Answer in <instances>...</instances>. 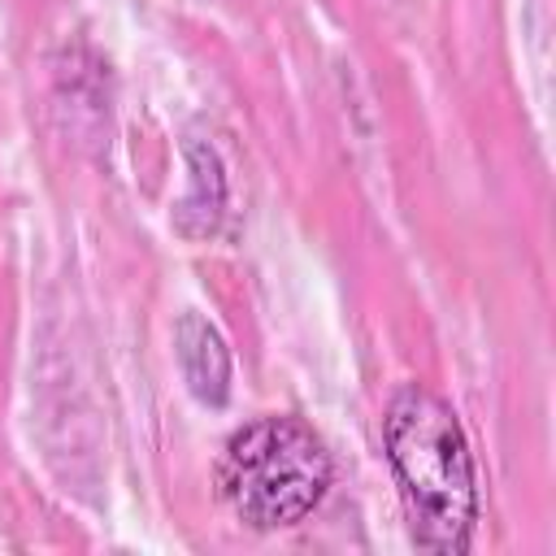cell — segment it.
<instances>
[{"mask_svg":"<svg viewBox=\"0 0 556 556\" xmlns=\"http://www.w3.org/2000/svg\"><path fill=\"white\" fill-rule=\"evenodd\" d=\"M382 439L417 547L465 552L478 521V486L456 413L434 391L408 382L387 404Z\"/></svg>","mask_w":556,"mask_h":556,"instance_id":"6da1fadb","label":"cell"},{"mask_svg":"<svg viewBox=\"0 0 556 556\" xmlns=\"http://www.w3.org/2000/svg\"><path fill=\"white\" fill-rule=\"evenodd\" d=\"M217 486L248 526H295L330 486V452L300 417H256L226 439Z\"/></svg>","mask_w":556,"mask_h":556,"instance_id":"7a4b0ae2","label":"cell"},{"mask_svg":"<svg viewBox=\"0 0 556 556\" xmlns=\"http://www.w3.org/2000/svg\"><path fill=\"white\" fill-rule=\"evenodd\" d=\"M178 356H182V374H187L191 391L208 404H222L226 400V378H230L222 334L200 317H182L178 321Z\"/></svg>","mask_w":556,"mask_h":556,"instance_id":"3957f363","label":"cell"}]
</instances>
